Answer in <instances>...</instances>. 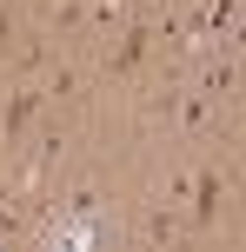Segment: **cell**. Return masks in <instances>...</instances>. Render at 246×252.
<instances>
[{
	"label": "cell",
	"instance_id": "obj_1",
	"mask_svg": "<svg viewBox=\"0 0 246 252\" xmlns=\"http://www.w3.org/2000/svg\"><path fill=\"white\" fill-rule=\"evenodd\" d=\"M34 106H40V87H20V93H13V106H7V120H0V133L20 139V126L34 120Z\"/></svg>",
	"mask_w": 246,
	"mask_h": 252
},
{
	"label": "cell",
	"instance_id": "obj_2",
	"mask_svg": "<svg viewBox=\"0 0 246 252\" xmlns=\"http://www.w3.org/2000/svg\"><path fill=\"white\" fill-rule=\"evenodd\" d=\"M146 40H153V33H146V27H133V33L120 40V53L106 60V73H127V66H140V60H146Z\"/></svg>",
	"mask_w": 246,
	"mask_h": 252
},
{
	"label": "cell",
	"instance_id": "obj_3",
	"mask_svg": "<svg viewBox=\"0 0 246 252\" xmlns=\"http://www.w3.org/2000/svg\"><path fill=\"white\" fill-rule=\"evenodd\" d=\"M220 213V173H200V199H193V219H213Z\"/></svg>",
	"mask_w": 246,
	"mask_h": 252
}]
</instances>
